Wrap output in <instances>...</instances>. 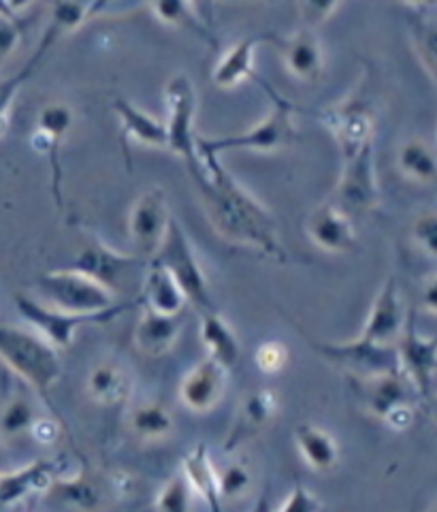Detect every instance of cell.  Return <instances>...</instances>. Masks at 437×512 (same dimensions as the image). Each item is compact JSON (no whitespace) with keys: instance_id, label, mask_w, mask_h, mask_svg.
Here are the masks:
<instances>
[{"instance_id":"cell-47","label":"cell","mask_w":437,"mask_h":512,"mask_svg":"<svg viewBox=\"0 0 437 512\" xmlns=\"http://www.w3.org/2000/svg\"><path fill=\"white\" fill-rule=\"evenodd\" d=\"M420 306H423L425 312L429 314H435L437 310V280L435 276L431 274L425 284H423V295H420Z\"/></svg>"},{"instance_id":"cell-36","label":"cell","mask_w":437,"mask_h":512,"mask_svg":"<svg viewBox=\"0 0 437 512\" xmlns=\"http://www.w3.org/2000/svg\"><path fill=\"white\" fill-rule=\"evenodd\" d=\"M154 510L156 512H192V491L182 474H175L173 478H169V483L158 491Z\"/></svg>"},{"instance_id":"cell-30","label":"cell","mask_w":437,"mask_h":512,"mask_svg":"<svg viewBox=\"0 0 437 512\" xmlns=\"http://www.w3.org/2000/svg\"><path fill=\"white\" fill-rule=\"evenodd\" d=\"M50 493L77 512H96L103 506L105 495L99 483L88 474H77L71 478H56V483L50 487Z\"/></svg>"},{"instance_id":"cell-2","label":"cell","mask_w":437,"mask_h":512,"mask_svg":"<svg viewBox=\"0 0 437 512\" xmlns=\"http://www.w3.org/2000/svg\"><path fill=\"white\" fill-rule=\"evenodd\" d=\"M261 82V79H258ZM263 90L269 94L271 99V111L261 122L254 124L248 131L239 135H224L216 139H205L199 137L197 146L209 154H224V152H278L295 146L299 141V133L295 128V114L297 107L284 99L282 94L273 90L271 84L261 82Z\"/></svg>"},{"instance_id":"cell-15","label":"cell","mask_w":437,"mask_h":512,"mask_svg":"<svg viewBox=\"0 0 437 512\" xmlns=\"http://www.w3.org/2000/svg\"><path fill=\"white\" fill-rule=\"evenodd\" d=\"M406 320L408 312L399 293V282L395 276H388L371 303L359 338L376 344H395L406 327Z\"/></svg>"},{"instance_id":"cell-26","label":"cell","mask_w":437,"mask_h":512,"mask_svg":"<svg viewBox=\"0 0 437 512\" xmlns=\"http://www.w3.org/2000/svg\"><path fill=\"white\" fill-rule=\"evenodd\" d=\"M86 391L96 404L120 406L131 397L133 378L120 363L103 361L90 370L86 380Z\"/></svg>"},{"instance_id":"cell-45","label":"cell","mask_w":437,"mask_h":512,"mask_svg":"<svg viewBox=\"0 0 437 512\" xmlns=\"http://www.w3.org/2000/svg\"><path fill=\"white\" fill-rule=\"evenodd\" d=\"M382 421L391 429H395V431H406L414 423V410H412L410 404H403V406L388 412Z\"/></svg>"},{"instance_id":"cell-49","label":"cell","mask_w":437,"mask_h":512,"mask_svg":"<svg viewBox=\"0 0 437 512\" xmlns=\"http://www.w3.org/2000/svg\"><path fill=\"white\" fill-rule=\"evenodd\" d=\"M30 3H32V0H7L9 11H11L13 15H18L20 11H24V9H26Z\"/></svg>"},{"instance_id":"cell-3","label":"cell","mask_w":437,"mask_h":512,"mask_svg":"<svg viewBox=\"0 0 437 512\" xmlns=\"http://www.w3.org/2000/svg\"><path fill=\"white\" fill-rule=\"evenodd\" d=\"M0 361L37 393H50L62 376L60 352L35 329L0 325Z\"/></svg>"},{"instance_id":"cell-23","label":"cell","mask_w":437,"mask_h":512,"mask_svg":"<svg viewBox=\"0 0 437 512\" xmlns=\"http://www.w3.org/2000/svg\"><path fill=\"white\" fill-rule=\"evenodd\" d=\"M182 333V314L167 316L145 310L135 327V346L145 357H163L175 346Z\"/></svg>"},{"instance_id":"cell-50","label":"cell","mask_w":437,"mask_h":512,"mask_svg":"<svg viewBox=\"0 0 437 512\" xmlns=\"http://www.w3.org/2000/svg\"><path fill=\"white\" fill-rule=\"evenodd\" d=\"M107 3H109V0H94V3H90L88 5V20L94 18V15L99 11H103L107 7Z\"/></svg>"},{"instance_id":"cell-13","label":"cell","mask_w":437,"mask_h":512,"mask_svg":"<svg viewBox=\"0 0 437 512\" xmlns=\"http://www.w3.org/2000/svg\"><path fill=\"white\" fill-rule=\"evenodd\" d=\"M75 114L73 109L67 103H50L45 105L39 116H37V126L32 131L30 137V146L37 154L47 156L52 167V190L56 203L62 205V165H60V154L64 139L71 133L73 128Z\"/></svg>"},{"instance_id":"cell-12","label":"cell","mask_w":437,"mask_h":512,"mask_svg":"<svg viewBox=\"0 0 437 512\" xmlns=\"http://www.w3.org/2000/svg\"><path fill=\"white\" fill-rule=\"evenodd\" d=\"M167 192L158 186H152L139 195L128 214V235L133 239V246L139 259H154V254L167 233L169 220Z\"/></svg>"},{"instance_id":"cell-28","label":"cell","mask_w":437,"mask_h":512,"mask_svg":"<svg viewBox=\"0 0 437 512\" xmlns=\"http://www.w3.org/2000/svg\"><path fill=\"white\" fill-rule=\"evenodd\" d=\"M295 444L299 455L314 472H329L339 461V444L325 427L301 423L295 429Z\"/></svg>"},{"instance_id":"cell-42","label":"cell","mask_w":437,"mask_h":512,"mask_svg":"<svg viewBox=\"0 0 437 512\" xmlns=\"http://www.w3.org/2000/svg\"><path fill=\"white\" fill-rule=\"evenodd\" d=\"M278 512H322V502L305 485H295Z\"/></svg>"},{"instance_id":"cell-25","label":"cell","mask_w":437,"mask_h":512,"mask_svg":"<svg viewBox=\"0 0 437 512\" xmlns=\"http://www.w3.org/2000/svg\"><path fill=\"white\" fill-rule=\"evenodd\" d=\"M201 342L207 357L220 363L226 372L233 370L241 355V344L235 329L218 310L201 314Z\"/></svg>"},{"instance_id":"cell-46","label":"cell","mask_w":437,"mask_h":512,"mask_svg":"<svg viewBox=\"0 0 437 512\" xmlns=\"http://www.w3.org/2000/svg\"><path fill=\"white\" fill-rule=\"evenodd\" d=\"M190 9L197 15L199 22L214 32V24H216V0H188Z\"/></svg>"},{"instance_id":"cell-14","label":"cell","mask_w":437,"mask_h":512,"mask_svg":"<svg viewBox=\"0 0 437 512\" xmlns=\"http://www.w3.org/2000/svg\"><path fill=\"white\" fill-rule=\"evenodd\" d=\"M143 259L137 254H122L101 242H94L82 250V254L69 265V269L79 271L92 280L105 286L109 293L122 291L131 282L135 274H139Z\"/></svg>"},{"instance_id":"cell-18","label":"cell","mask_w":437,"mask_h":512,"mask_svg":"<svg viewBox=\"0 0 437 512\" xmlns=\"http://www.w3.org/2000/svg\"><path fill=\"white\" fill-rule=\"evenodd\" d=\"M226 389V370L214 359H203L184 376L180 384L182 404L192 412L214 410Z\"/></svg>"},{"instance_id":"cell-37","label":"cell","mask_w":437,"mask_h":512,"mask_svg":"<svg viewBox=\"0 0 437 512\" xmlns=\"http://www.w3.org/2000/svg\"><path fill=\"white\" fill-rule=\"evenodd\" d=\"M412 41L414 50L418 54L420 64L427 71L429 79H435V26L433 22H418L412 28Z\"/></svg>"},{"instance_id":"cell-9","label":"cell","mask_w":437,"mask_h":512,"mask_svg":"<svg viewBox=\"0 0 437 512\" xmlns=\"http://www.w3.org/2000/svg\"><path fill=\"white\" fill-rule=\"evenodd\" d=\"M399 372L410 382V387L429 402L433 395L435 370H437V342L425 338L416 329V314L410 310L406 327H403L399 340L395 342Z\"/></svg>"},{"instance_id":"cell-48","label":"cell","mask_w":437,"mask_h":512,"mask_svg":"<svg viewBox=\"0 0 437 512\" xmlns=\"http://www.w3.org/2000/svg\"><path fill=\"white\" fill-rule=\"evenodd\" d=\"M252 512H273L271 510V495H269V487H263L261 495H258L254 506H252Z\"/></svg>"},{"instance_id":"cell-31","label":"cell","mask_w":437,"mask_h":512,"mask_svg":"<svg viewBox=\"0 0 437 512\" xmlns=\"http://www.w3.org/2000/svg\"><path fill=\"white\" fill-rule=\"evenodd\" d=\"M397 167L414 184H431L437 175L435 152L425 139H408L397 152Z\"/></svg>"},{"instance_id":"cell-1","label":"cell","mask_w":437,"mask_h":512,"mask_svg":"<svg viewBox=\"0 0 437 512\" xmlns=\"http://www.w3.org/2000/svg\"><path fill=\"white\" fill-rule=\"evenodd\" d=\"M188 173L199 190L209 222L222 239L254 248L273 261H286L278 220L224 169L220 156L199 148V165Z\"/></svg>"},{"instance_id":"cell-7","label":"cell","mask_w":437,"mask_h":512,"mask_svg":"<svg viewBox=\"0 0 437 512\" xmlns=\"http://www.w3.org/2000/svg\"><path fill=\"white\" fill-rule=\"evenodd\" d=\"M37 291L47 306L71 314L103 312L118 303L105 286L69 267L45 274L37 282Z\"/></svg>"},{"instance_id":"cell-34","label":"cell","mask_w":437,"mask_h":512,"mask_svg":"<svg viewBox=\"0 0 437 512\" xmlns=\"http://www.w3.org/2000/svg\"><path fill=\"white\" fill-rule=\"evenodd\" d=\"M52 47H54V41H52V39H50V41H47V37L41 39L35 56H32V58L24 64L22 71H18L13 77L0 79V137H3V135L7 133V128H9V111H11V105H13V101H15V96H18V92H20L22 86L28 82L30 75L35 73L39 60H41L47 52H50Z\"/></svg>"},{"instance_id":"cell-27","label":"cell","mask_w":437,"mask_h":512,"mask_svg":"<svg viewBox=\"0 0 437 512\" xmlns=\"http://www.w3.org/2000/svg\"><path fill=\"white\" fill-rule=\"evenodd\" d=\"M141 295L145 310H152L167 316H180L186 299L180 291V286L167 274V271L158 263L150 261V269H145L141 278Z\"/></svg>"},{"instance_id":"cell-52","label":"cell","mask_w":437,"mask_h":512,"mask_svg":"<svg viewBox=\"0 0 437 512\" xmlns=\"http://www.w3.org/2000/svg\"><path fill=\"white\" fill-rule=\"evenodd\" d=\"M0 15H9V18H15V15L9 11L7 0H0Z\"/></svg>"},{"instance_id":"cell-53","label":"cell","mask_w":437,"mask_h":512,"mask_svg":"<svg viewBox=\"0 0 437 512\" xmlns=\"http://www.w3.org/2000/svg\"><path fill=\"white\" fill-rule=\"evenodd\" d=\"M5 472V468H3V455H0V474Z\"/></svg>"},{"instance_id":"cell-21","label":"cell","mask_w":437,"mask_h":512,"mask_svg":"<svg viewBox=\"0 0 437 512\" xmlns=\"http://www.w3.org/2000/svg\"><path fill=\"white\" fill-rule=\"evenodd\" d=\"M271 41L275 43L278 37L275 35H250L239 39L233 47H229L220 58L214 69V84L222 90H231L237 88L248 79H254V56H256V47Z\"/></svg>"},{"instance_id":"cell-39","label":"cell","mask_w":437,"mask_h":512,"mask_svg":"<svg viewBox=\"0 0 437 512\" xmlns=\"http://www.w3.org/2000/svg\"><path fill=\"white\" fill-rule=\"evenodd\" d=\"M254 361L263 374H280L288 363V348L280 342H265L256 348Z\"/></svg>"},{"instance_id":"cell-4","label":"cell","mask_w":437,"mask_h":512,"mask_svg":"<svg viewBox=\"0 0 437 512\" xmlns=\"http://www.w3.org/2000/svg\"><path fill=\"white\" fill-rule=\"evenodd\" d=\"M152 261L163 267L175 280V284L180 286L186 303H190V306L199 314L218 310L216 301L212 297V286H209V280L205 276V269L199 261V256L194 252L186 231L182 229V224L175 218L169 220L167 233L163 237V242H160Z\"/></svg>"},{"instance_id":"cell-5","label":"cell","mask_w":437,"mask_h":512,"mask_svg":"<svg viewBox=\"0 0 437 512\" xmlns=\"http://www.w3.org/2000/svg\"><path fill=\"white\" fill-rule=\"evenodd\" d=\"M15 308L26 323L35 329L45 342H50L58 352L67 350L73 344L77 329L86 325H107L128 310V303H116L103 312L94 314H71L47 306L41 299L30 295H15Z\"/></svg>"},{"instance_id":"cell-22","label":"cell","mask_w":437,"mask_h":512,"mask_svg":"<svg viewBox=\"0 0 437 512\" xmlns=\"http://www.w3.org/2000/svg\"><path fill=\"white\" fill-rule=\"evenodd\" d=\"M182 476L192 491V495H199L205 502L209 512H224L222 498L218 489V470L214 468V461L209 457L207 444H197L190 448L188 455L182 461Z\"/></svg>"},{"instance_id":"cell-6","label":"cell","mask_w":437,"mask_h":512,"mask_svg":"<svg viewBox=\"0 0 437 512\" xmlns=\"http://www.w3.org/2000/svg\"><path fill=\"white\" fill-rule=\"evenodd\" d=\"M165 101L169 109L167 118V150L177 158L184 160L186 169L199 165V148H197V107L199 96L192 79L186 73H177L169 79L165 90Z\"/></svg>"},{"instance_id":"cell-33","label":"cell","mask_w":437,"mask_h":512,"mask_svg":"<svg viewBox=\"0 0 437 512\" xmlns=\"http://www.w3.org/2000/svg\"><path fill=\"white\" fill-rule=\"evenodd\" d=\"M173 416L163 404H141L131 412V429L133 434L145 442L165 440L173 434Z\"/></svg>"},{"instance_id":"cell-24","label":"cell","mask_w":437,"mask_h":512,"mask_svg":"<svg viewBox=\"0 0 437 512\" xmlns=\"http://www.w3.org/2000/svg\"><path fill=\"white\" fill-rule=\"evenodd\" d=\"M113 111H116V116L120 120L124 143L133 141L141 143V146L167 150V128L163 122L150 116L148 111H143L141 107L126 99L113 101Z\"/></svg>"},{"instance_id":"cell-11","label":"cell","mask_w":437,"mask_h":512,"mask_svg":"<svg viewBox=\"0 0 437 512\" xmlns=\"http://www.w3.org/2000/svg\"><path fill=\"white\" fill-rule=\"evenodd\" d=\"M320 118L331 131L342 158L361 152L374 143V109L369 101L359 99V96H350V99L329 107L322 111Z\"/></svg>"},{"instance_id":"cell-20","label":"cell","mask_w":437,"mask_h":512,"mask_svg":"<svg viewBox=\"0 0 437 512\" xmlns=\"http://www.w3.org/2000/svg\"><path fill=\"white\" fill-rule=\"evenodd\" d=\"M60 478V466L56 461L35 459L18 470L0 474V506H13L32 493L50 491Z\"/></svg>"},{"instance_id":"cell-10","label":"cell","mask_w":437,"mask_h":512,"mask_svg":"<svg viewBox=\"0 0 437 512\" xmlns=\"http://www.w3.org/2000/svg\"><path fill=\"white\" fill-rule=\"evenodd\" d=\"M380 190L376 178V154L374 143L344 158L342 178L335 188L333 201L342 207L346 214L371 212L378 205Z\"/></svg>"},{"instance_id":"cell-19","label":"cell","mask_w":437,"mask_h":512,"mask_svg":"<svg viewBox=\"0 0 437 512\" xmlns=\"http://www.w3.org/2000/svg\"><path fill=\"white\" fill-rule=\"evenodd\" d=\"M278 395L271 389H258L252 391L244 404L239 406V414L235 419V425L231 427L229 436L224 440V451L231 453L237 451L239 446H244L252 438H256L261 431L273 421L275 412H278Z\"/></svg>"},{"instance_id":"cell-40","label":"cell","mask_w":437,"mask_h":512,"mask_svg":"<svg viewBox=\"0 0 437 512\" xmlns=\"http://www.w3.org/2000/svg\"><path fill=\"white\" fill-rule=\"evenodd\" d=\"M412 239H414V244L429 256V259H435V254H437V216L433 212L420 214L414 220Z\"/></svg>"},{"instance_id":"cell-16","label":"cell","mask_w":437,"mask_h":512,"mask_svg":"<svg viewBox=\"0 0 437 512\" xmlns=\"http://www.w3.org/2000/svg\"><path fill=\"white\" fill-rule=\"evenodd\" d=\"M307 235L320 250L331 254H350L356 250V229L352 218L335 201L318 205L310 214Z\"/></svg>"},{"instance_id":"cell-43","label":"cell","mask_w":437,"mask_h":512,"mask_svg":"<svg viewBox=\"0 0 437 512\" xmlns=\"http://www.w3.org/2000/svg\"><path fill=\"white\" fill-rule=\"evenodd\" d=\"M22 30L18 18H9V15H0V67L7 62V58L15 52L20 45Z\"/></svg>"},{"instance_id":"cell-44","label":"cell","mask_w":437,"mask_h":512,"mask_svg":"<svg viewBox=\"0 0 437 512\" xmlns=\"http://www.w3.org/2000/svg\"><path fill=\"white\" fill-rule=\"evenodd\" d=\"M28 434L32 436V440H35V442H39V444H43V446H50V444L58 442V438H60V427H58V423L52 421V419H39V416H37L35 423L30 425Z\"/></svg>"},{"instance_id":"cell-38","label":"cell","mask_w":437,"mask_h":512,"mask_svg":"<svg viewBox=\"0 0 437 512\" xmlns=\"http://www.w3.org/2000/svg\"><path fill=\"white\" fill-rule=\"evenodd\" d=\"M252 483V474L246 466L241 463H231L226 466L222 472H218V489H220V498H241L246 495Z\"/></svg>"},{"instance_id":"cell-8","label":"cell","mask_w":437,"mask_h":512,"mask_svg":"<svg viewBox=\"0 0 437 512\" xmlns=\"http://www.w3.org/2000/svg\"><path fill=\"white\" fill-rule=\"evenodd\" d=\"M310 346L327 363L339 367V370L356 376L359 380H367L382 374H401L395 344H376L361 338L348 342H325L307 338Z\"/></svg>"},{"instance_id":"cell-35","label":"cell","mask_w":437,"mask_h":512,"mask_svg":"<svg viewBox=\"0 0 437 512\" xmlns=\"http://www.w3.org/2000/svg\"><path fill=\"white\" fill-rule=\"evenodd\" d=\"M37 419V410L24 395H15L0 410V438L11 440L28 434L30 425Z\"/></svg>"},{"instance_id":"cell-17","label":"cell","mask_w":437,"mask_h":512,"mask_svg":"<svg viewBox=\"0 0 437 512\" xmlns=\"http://www.w3.org/2000/svg\"><path fill=\"white\" fill-rule=\"evenodd\" d=\"M275 45L280 47L286 71L299 82L314 84L325 71V50H322L320 37L316 30L301 26L290 37L278 39Z\"/></svg>"},{"instance_id":"cell-51","label":"cell","mask_w":437,"mask_h":512,"mask_svg":"<svg viewBox=\"0 0 437 512\" xmlns=\"http://www.w3.org/2000/svg\"><path fill=\"white\" fill-rule=\"evenodd\" d=\"M403 3H406L412 9H425V7H429L433 3V0H403Z\"/></svg>"},{"instance_id":"cell-32","label":"cell","mask_w":437,"mask_h":512,"mask_svg":"<svg viewBox=\"0 0 437 512\" xmlns=\"http://www.w3.org/2000/svg\"><path fill=\"white\" fill-rule=\"evenodd\" d=\"M152 13L160 24L184 30L188 35L201 39L203 43L218 47L216 35L199 22L197 15L190 9L188 0H152Z\"/></svg>"},{"instance_id":"cell-29","label":"cell","mask_w":437,"mask_h":512,"mask_svg":"<svg viewBox=\"0 0 437 512\" xmlns=\"http://www.w3.org/2000/svg\"><path fill=\"white\" fill-rule=\"evenodd\" d=\"M361 382H363V397H365L367 410L374 416H378V419H384L388 412L403 404H410L412 387L401 374H382Z\"/></svg>"},{"instance_id":"cell-41","label":"cell","mask_w":437,"mask_h":512,"mask_svg":"<svg viewBox=\"0 0 437 512\" xmlns=\"http://www.w3.org/2000/svg\"><path fill=\"white\" fill-rule=\"evenodd\" d=\"M342 0H299V15L305 28H320L337 11Z\"/></svg>"}]
</instances>
